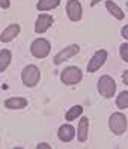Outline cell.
I'll list each match as a JSON object with an SVG mask.
<instances>
[{
	"label": "cell",
	"instance_id": "5bb4252c",
	"mask_svg": "<svg viewBox=\"0 0 128 149\" xmlns=\"http://www.w3.org/2000/svg\"><path fill=\"white\" fill-rule=\"evenodd\" d=\"M106 9H107V12L110 15L113 17V18H116L119 21H122L125 18V12L122 11V8L119 5H116L115 2H112V0H107V2H106Z\"/></svg>",
	"mask_w": 128,
	"mask_h": 149
},
{
	"label": "cell",
	"instance_id": "4fadbf2b",
	"mask_svg": "<svg viewBox=\"0 0 128 149\" xmlns=\"http://www.w3.org/2000/svg\"><path fill=\"white\" fill-rule=\"evenodd\" d=\"M5 107L9 110H21L27 107V100L23 96H12V98L5 100Z\"/></svg>",
	"mask_w": 128,
	"mask_h": 149
},
{
	"label": "cell",
	"instance_id": "52a82bcc",
	"mask_svg": "<svg viewBox=\"0 0 128 149\" xmlns=\"http://www.w3.org/2000/svg\"><path fill=\"white\" fill-rule=\"evenodd\" d=\"M106 60H107V51L106 50L95 51V54L90 57L89 63H88V72H97L98 69L106 63Z\"/></svg>",
	"mask_w": 128,
	"mask_h": 149
},
{
	"label": "cell",
	"instance_id": "5b68a950",
	"mask_svg": "<svg viewBox=\"0 0 128 149\" xmlns=\"http://www.w3.org/2000/svg\"><path fill=\"white\" fill-rule=\"evenodd\" d=\"M50 51H51V44L45 38H36L35 41L32 42V45H30V53H32L33 57H36V59L47 57L50 54Z\"/></svg>",
	"mask_w": 128,
	"mask_h": 149
},
{
	"label": "cell",
	"instance_id": "2e32d148",
	"mask_svg": "<svg viewBox=\"0 0 128 149\" xmlns=\"http://www.w3.org/2000/svg\"><path fill=\"white\" fill-rule=\"evenodd\" d=\"M12 62V53L9 50H0V72H5Z\"/></svg>",
	"mask_w": 128,
	"mask_h": 149
},
{
	"label": "cell",
	"instance_id": "9a60e30c",
	"mask_svg": "<svg viewBox=\"0 0 128 149\" xmlns=\"http://www.w3.org/2000/svg\"><path fill=\"white\" fill-rule=\"evenodd\" d=\"M59 5H61V0H38L36 9L39 12H47L51 9H56Z\"/></svg>",
	"mask_w": 128,
	"mask_h": 149
},
{
	"label": "cell",
	"instance_id": "8992f818",
	"mask_svg": "<svg viewBox=\"0 0 128 149\" xmlns=\"http://www.w3.org/2000/svg\"><path fill=\"white\" fill-rule=\"evenodd\" d=\"M79 53H80V47L77 45V44H71V45H66L65 48H62V50L54 56L53 63H54V65H61V63L65 62V60L74 57L75 54H79Z\"/></svg>",
	"mask_w": 128,
	"mask_h": 149
},
{
	"label": "cell",
	"instance_id": "8fae6325",
	"mask_svg": "<svg viewBox=\"0 0 128 149\" xmlns=\"http://www.w3.org/2000/svg\"><path fill=\"white\" fill-rule=\"evenodd\" d=\"M57 137H59V140H61V142H65V143L71 142V140L75 137V128L70 124V122H66V124H63V125L59 127V130H57Z\"/></svg>",
	"mask_w": 128,
	"mask_h": 149
},
{
	"label": "cell",
	"instance_id": "3957f363",
	"mask_svg": "<svg viewBox=\"0 0 128 149\" xmlns=\"http://www.w3.org/2000/svg\"><path fill=\"white\" fill-rule=\"evenodd\" d=\"M98 92L106 100H110L116 95V81L110 75H101L98 78Z\"/></svg>",
	"mask_w": 128,
	"mask_h": 149
},
{
	"label": "cell",
	"instance_id": "ffe728a7",
	"mask_svg": "<svg viewBox=\"0 0 128 149\" xmlns=\"http://www.w3.org/2000/svg\"><path fill=\"white\" fill-rule=\"evenodd\" d=\"M11 6V0H0V8L2 9H8Z\"/></svg>",
	"mask_w": 128,
	"mask_h": 149
},
{
	"label": "cell",
	"instance_id": "d6986e66",
	"mask_svg": "<svg viewBox=\"0 0 128 149\" xmlns=\"http://www.w3.org/2000/svg\"><path fill=\"white\" fill-rule=\"evenodd\" d=\"M119 56H121L122 59V62H128V42H122L121 44V47H119Z\"/></svg>",
	"mask_w": 128,
	"mask_h": 149
},
{
	"label": "cell",
	"instance_id": "44dd1931",
	"mask_svg": "<svg viewBox=\"0 0 128 149\" xmlns=\"http://www.w3.org/2000/svg\"><path fill=\"white\" fill-rule=\"evenodd\" d=\"M121 36L127 41L128 39V26H124V27H122V30H121Z\"/></svg>",
	"mask_w": 128,
	"mask_h": 149
},
{
	"label": "cell",
	"instance_id": "6da1fadb",
	"mask_svg": "<svg viewBox=\"0 0 128 149\" xmlns=\"http://www.w3.org/2000/svg\"><path fill=\"white\" fill-rule=\"evenodd\" d=\"M127 127H128V120L127 116L121 111H115L110 115L109 118V128L115 136H122L127 133Z\"/></svg>",
	"mask_w": 128,
	"mask_h": 149
},
{
	"label": "cell",
	"instance_id": "7402d4cb",
	"mask_svg": "<svg viewBox=\"0 0 128 149\" xmlns=\"http://www.w3.org/2000/svg\"><path fill=\"white\" fill-rule=\"evenodd\" d=\"M122 81H124V84H128V69H125L122 72Z\"/></svg>",
	"mask_w": 128,
	"mask_h": 149
},
{
	"label": "cell",
	"instance_id": "277c9868",
	"mask_svg": "<svg viewBox=\"0 0 128 149\" xmlns=\"http://www.w3.org/2000/svg\"><path fill=\"white\" fill-rule=\"evenodd\" d=\"M83 78V71L79 66H66L61 72V81L66 86L79 84Z\"/></svg>",
	"mask_w": 128,
	"mask_h": 149
},
{
	"label": "cell",
	"instance_id": "ac0fdd59",
	"mask_svg": "<svg viewBox=\"0 0 128 149\" xmlns=\"http://www.w3.org/2000/svg\"><path fill=\"white\" fill-rule=\"evenodd\" d=\"M116 107L121 110H125L128 107V91L119 92V95L116 96Z\"/></svg>",
	"mask_w": 128,
	"mask_h": 149
},
{
	"label": "cell",
	"instance_id": "7c38bea8",
	"mask_svg": "<svg viewBox=\"0 0 128 149\" xmlns=\"http://www.w3.org/2000/svg\"><path fill=\"white\" fill-rule=\"evenodd\" d=\"M20 32H21V26L20 24H17V23L9 24L2 32V35H0V41H2V42H11V41H14L17 36H18Z\"/></svg>",
	"mask_w": 128,
	"mask_h": 149
},
{
	"label": "cell",
	"instance_id": "30bf717a",
	"mask_svg": "<svg viewBox=\"0 0 128 149\" xmlns=\"http://www.w3.org/2000/svg\"><path fill=\"white\" fill-rule=\"evenodd\" d=\"M75 137L80 143H84L89 137V118L86 116H81L80 122H79V127L75 130Z\"/></svg>",
	"mask_w": 128,
	"mask_h": 149
},
{
	"label": "cell",
	"instance_id": "ba28073f",
	"mask_svg": "<svg viewBox=\"0 0 128 149\" xmlns=\"http://www.w3.org/2000/svg\"><path fill=\"white\" fill-rule=\"evenodd\" d=\"M66 15L71 21H80L83 17V8L79 0H68L66 3Z\"/></svg>",
	"mask_w": 128,
	"mask_h": 149
},
{
	"label": "cell",
	"instance_id": "cb8c5ba5",
	"mask_svg": "<svg viewBox=\"0 0 128 149\" xmlns=\"http://www.w3.org/2000/svg\"><path fill=\"white\" fill-rule=\"evenodd\" d=\"M101 2V0H92V2H90V6H95L97 3H99Z\"/></svg>",
	"mask_w": 128,
	"mask_h": 149
},
{
	"label": "cell",
	"instance_id": "9c48e42d",
	"mask_svg": "<svg viewBox=\"0 0 128 149\" xmlns=\"http://www.w3.org/2000/svg\"><path fill=\"white\" fill-rule=\"evenodd\" d=\"M53 23H54V18L50 14H39L36 21H35V32L38 35L45 33L51 26H53Z\"/></svg>",
	"mask_w": 128,
	"mask_h": 149
},
{
	"label": "cell",
	"instance_id": "7a4b0ae2",
	"mask_svg": "<svg viewBox=\"0 0 128 149\" xmlns=\"http://www.w3.org/2000/svg\"><path fill=\"white\" fill-rule=\"evenodd\" d=\"M41 80V71L36 65H27L21 71V81L26 87H35Z\"/></svg>",
	"mask_w": 128,
	"mask_h": 149
},
{
	"label": "cell",
	"instance_id": "e0dca14e",
	"mask_svg": "<svg viewBox=\"0 0 128 149\" xmlns=\"http://www.w3.org/2000/svg\"><path fill=\"white\" fill-rule=\"evenodd\" d=\"M81 115H83V107L77 104V106H72L70 110L65 113V120L72 122V120H75L77 118H80Z\"/></svg>",
	"mask_w": 128,
	"mask_h": 149
},
{
	"label": "cell",
	"instance_id": "603a6c76",
	"mask_svg": "<svg viewBox=\"0 0 128 149\" xmlns=\"http://www.w3.org/2000/svg\"><path fill=\"white\" fill-rule=\"evenodd\" d=\"M36 149H51V146H50L48 143H39V145L36 146Z\"/></svg>",
	"mask_w": 128,
	"mask_h": 149
}]
</instances>
